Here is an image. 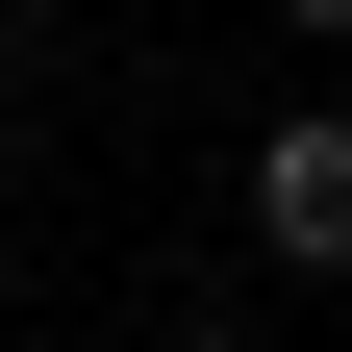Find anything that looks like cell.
I'll return each mask as SVG.
<instances>
[{"label": "cell", "mask_w": 352, "mask_h": 352, "mask_svg": "<svg viewBox=\"0 0 352 352\" xmlns=\"http://www.w3.org/2000/svg\"><path fill=\"white\" fill-rule=\"evenodd\" d=\"M252 252H277V277H352V101L252 126Z\"/></svg>", "instance_id": "cell-1"}, {"label": "cell", "mask_w": 352, "mask_h": 352, "mask_svg": "<svg viewBox=\"0 0 352 352\" xmlns=\"http://www.w3.org/2000/svg\"><path fill=\"white\" fill-rule=\"evenodd\" d=\"M277 25H302V51H352V0H277Z\"/></svg>", "instance_id": "cell-2"}]
</instances>
